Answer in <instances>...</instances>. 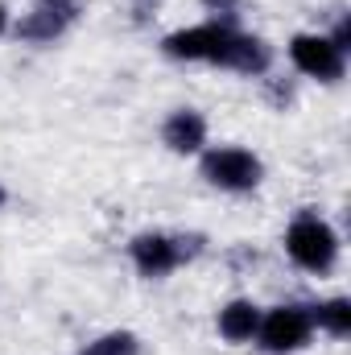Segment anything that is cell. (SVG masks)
I'll use <instances>...</instances> for the list:
<instances>
[{
	"label": "cell",
	"mask_w": 351,
	"mask_h": 355,
	"mask_svg": "<svg viewBox=\"0 0 351 355\" xmlns=\"http://www.w3.org/2000/svg\"><path fill=\"white\" fill-rule=\"evenodd\" d=\"M232 42L228 25H194V29H178L166 37V54L170 58H186V62H223Z\"/></svg>",
	"instance_id": "3"
},
{
	"label": "cell",
	"mask_w": 351,
	"mask_h": 355,
	"mask_svg": "<svg viewBox=\"0 0 351 355\" xmlns=\"http://www.w3.org/2000/svg\"><path fill=\"white\" fill-rule=\"evenodd\" d=\"M310 327H314V318L302 306H277V310H268V318L257 327V335H261L264 352L281 355V352H298L310 339Z\"/></svg>",
	"instance_id": "5"
},
{
	"label": "cell",
	"mask_w": 351,
	"mask_h": 355,
	"mask_svg": "<svg viewBox=\"0 0 351 355\" xmlns=\"http://www.w3.org/2000/svg\"><path fill=\"white\" fill-rule=\"evenodd\" d=\"M132 261L137 268L145 272V277H162V272H170V268L182 261V248H178V240L170 236H137L132 240Z\"/></svg>",
	"instance_id": "7"
},
{
	"label": "cell",
	"mask_w": 351,
	"mask_h": 355,
	"mask_svg": "<svg viewBox=\"0 0 351 355\" xmlns=\"http://www.w3.org/2000/svg\"><path fill=\"white\" fill-rule=\"evenodd\" d=\"M75 17H79V0H42V4L21 21V37H29V42H50V37H58Z\"/></svg>",
	"instance_id": "6"
},
{
	"label": "cell",
	"mask_w": 351,
	"mask_h": 355,
	"mask_svg": "<svg viewBox=\"0 0 351 355\" xmlns=\"http://www.w3.org/2000/svg\"><path fill=\"white\" fill-rule=\"evenodd\" d=\"M91 355H137V339L132 335H103L91 347Z\"/></svg>",
	"instance_id": "12"
},
{
	"label": "cell",
	"mask_w": 351,
	"mask_h": 355,
	"mask_svg": "<svg viewBox=\"0 0 351 355\" xmlns=\"http://www.w3.org/2000/svg\"><path fill=\"white\" fill-rule=\"evenodd\" d=\"M0 202H4V190H0Z\"/></svg>",
	"instance_id": "14"
},
{
	"label": "cell",
	"mask_w": 351,
	"mask_h": 355,
	"mask_svg": "<svg viewBox=\"0 0 351 355\" xmlns=\"http://www.w3.org/2000/svg\"><path fill=\"white\" fill-rule=\"evenodd\" d=\"M261 174V157H252L248 149H211L203 157V178L219 190H252Z\"/></svg>",
	"instance_id": "2"
},
{
	"label": "cell",
	"mask_w": 351,
	"mask_h": 355,
	"mask_svg": "<svg viewBox=\"0 0 351 355\" xmlns=\"http://www.w3.org/2000/svg\"><path fill=\"white\" fill-rule=\"evenodd\" d=\"M261 327V310L252 302H232L228 310H219V335L228 343H248Z\"/></svg>",
	"instance_id": "10"
},
{
	"label": "cell",
	"mask_w": 351,
	"mask_h": 355,
	"mask_svg": "<svg viewBox=\"0 0 351 355\" xmlns=\"http://www.w3.org/2000/svg\"><path fill=\"white\" fill-rule=\"evenodd\" d=\"M289 58L302 75L323 79V83H335L343 75V50L331 37H318V33H298L289 42Z\"/></svg>",
	"instance_id": "4"
},
{
	"label": "cell",
	"mask_w": 351,
	"mask_h": 355,
	"mask_svg": "<svg viewBox=\"0 0 351 355\" xmlns=\"http://www.w3.org/2000/svg\"><path fill=\"white\" fill-rule=\"evenodd\" d=\"M4 25H8V8L0 4V33H4Z\"/></svg>",
	"instance_id": "13"
},
{
	"label": "cell",
	"mask_w": 351,
	"mask_h": 355,
	"mask_svg": "<svg viewBox=\"0 0 351 355\" xmlns=\"http://www.w3.org/2000/svg\"><path fill=\"white\" fill-rule=\"evenodd\" d=\"M331 335H348L351 331V302L348 297H331L327 306H318V314H314Z\"/></svg>",
	"instance_id": "11"
},
{
	"label": "cell",
	"mask_w": 351,
	"mask_h": 355,
	"mask_svg": "<svg viewBox=\"0 0 351 355\" xmlns=\"http://www.w3.org/2000/svg\"><path fill=\"white\" fill-rule=\"evenodd\" d=\"M219 67H232V71H244V75H261L268 67V50H264L261 37H248V33H232L228 42V54Z\"/></svg>",
	"instance_id": "9"
},
{
	"label": "cell",
	"mask_w": 351,
	"mask_h": 355,
	"mask_svg": "<svg viewBox=\"0 0 351 355\" xmlns=\"http://www.w3.org/2000/svg\"><path fill=\"white\" fill-rule=\"evenodd\" d=\"M162 141L174 149V153H198L203 141H207V124L198 112H174L162 128Z\"/></svg>",
	"instance_id": "8"
},
{
	"label": "cell",
	"mask_w": 351,
	"mask_h": 355,
	"mask_svg": "<svg viewBox=\"0 0 351 355\" xmlns=\"http://www.w3.org/2000/svg\"><path fill=\"white\" fill-rule=\"evenodd\" d=\"M285 248H289V257H293L302 268L327 272V268L335 265V257H339V236H335L318 215H302V219L289 227Z\"/></svg>",
	"instance_id": "1"
}]
</instances>
